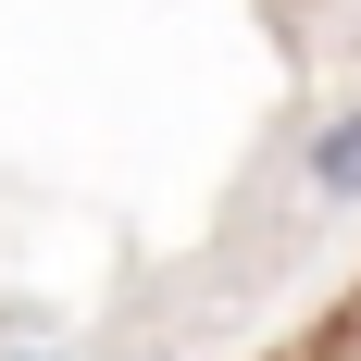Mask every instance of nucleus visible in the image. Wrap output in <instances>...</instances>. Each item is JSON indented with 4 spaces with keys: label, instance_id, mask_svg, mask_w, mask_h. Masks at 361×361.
<instances>
[{
    "label": "nucleus",
    "instance_id": "nucleus-1",
    "mask_svg": "<svg viewBox=\"0 0 361 361\" xmlns=\"http://www.w3.org/2000/svg\"><path fill=\"white\" fill-rule=\"evenodd\" d=\"M299 175H312V200H336V212H361V100L312 125V162H299Z\"/></svg>",
    "mask_w": 361,
    "mask_h": 361
},
{
    "label": "nucleus",
    "instance_id": "nucleus-2",
    "mask_svg": "<svg viewBox=\"0 0 361 361\" xmlns=\"http://www.w3.org/2000/svg\"><path fill=\"white\" fill-rule=\"evenodd\" d=\"M0 361H63V349H0Z\"/></svg>",
    "mask_w": 361,
    "mask_h": 361
},
{
    "label": "nucleus",
    "instance_id": "nucleus-3",
    "mask_svg": "<svg viewBox=\"0 0 361 361\" xmlns=\"http://www.w3.org/2000/svg\"><path fill=\"white\" fill-rule=\"evenodd\" d=\"M274 361H336V349H274Z\"/></svg>",
    "mask_w": 361,
    "mask_h": 361
}]
</instances>
